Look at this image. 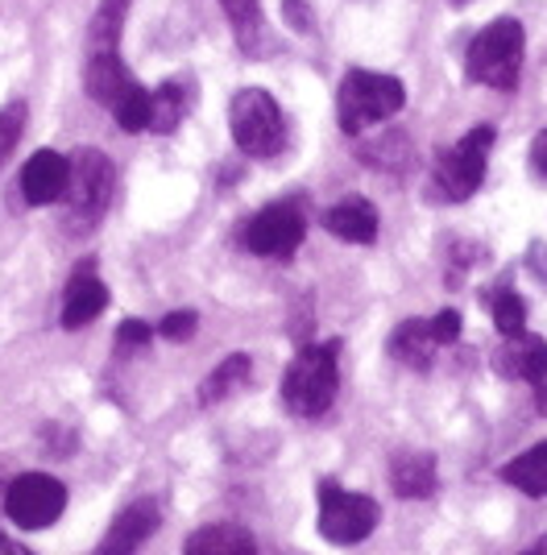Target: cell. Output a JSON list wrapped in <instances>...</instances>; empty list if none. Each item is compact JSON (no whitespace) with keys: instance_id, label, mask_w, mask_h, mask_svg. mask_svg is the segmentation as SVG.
<instances>
[{"instance_id":"83f0119b","label":"cell","mask_w":547,"mask_h":555,"mask_svg":"<svg viewBox=\"0 0 547 555\" xmlns=\"http://www.w3.org/2000/svg\"><path fill=\"white\" fill-rule=\"evenodd\" d=\"M195 324H200L195 311H170V315L158 324V336H166V340H191Z\"/></svg>"},{"instance_id":"d6a6232c","label":"cell","mask_w":547,"mask_h":555,"mask_svg":"<svg viewBox=\"0 0 547 555\" xmlns=\"http://www.w3.org/2000/svg\"><path fill=\"white\" fill-rule=\"evenodd\" d=\"M287 17L295 22V29H307V9H303V0H287Z\"/></svg>"},{"instance_id":"6da1fadb","label":"cell","mask_w":547,"mask_h":555,"mask_svg":"<svg viewBox=\"0 0 547 555\" xmlns=\"http://www.w3.org/2000/svg\"><path fill=\"white\" fill-rule=\"evenodd\" d=\"M336 345H307L282 373V406L298 418H319L341 390V370H336Z\"/></svg>"},{"instance_id":"5bb4252c","label":"cell","mask_w":547,"mask_h":555,"mask_svg":"<svg viewBox=\"0 0 547 555\" xmlns=\"http://www.w3.org/2000/svg\"><path fill=\"white\" fill-rule=\"evenodd\" d=\"M323 224H328L332 236H341L348 245H369V241L378 236V211H373V204L361 199V195H348L336 208H328Z\"/></svg>"},{"instance_id":"603a6c76","label":"cell","mask_w":547,"mask_h":555,"mask_svg":"<svg viewBox=\"0 0 547 555\" xmlns=\"http://www.w3.org/2000/svg\"><path fill=\"white\" fill-rule=\"evenodd\" d=\"M150 104H154V92H145L141 83H125V92L116 95L113 104V116L116 125L125 129V133H141V129H150Z\"/></svg>"},{"instance_id":"ffe728a7","label":"cell","mask_w":547,"mask_h":555,"mask_svg":"<svg viewBox=\"0 0 547 555\" xmlns=\"http://www.w3.org/2000/svg\"><path fill=\"white\" fill-rule=\"evenodd\" d=\"M129 4L133 0H100V9H96L88 29V54H113L116 38L125 29V17H129Z\"/></svg>"},{"instance_id":"1f68e13d","label":"cell","mask_w":547,"mask_h":555,"mask_svg":"<svg viewBox=\"0 0 547 555\" xmlns=\"http://www.w3.org/2000/svg\"><path fill=\"white\" fill-rule=\"evenodd\" d=\"M531 270H535L539 282H547V245H535V249H531Z\"/></svg>"},{"instance_id":"52a82bcc","label":"cell","mask_w":547,"mask_h":555,"mask_svg":"<svg viewBox=\"0 0 547 555\" xmlns=\"http://www.w3.org/2000/svg\"><path fill=\"white\" fill-rule=\"evenodd\" d=\"M489 150H494V129L489 125H478L473 133H465L453 150L440 154V163H435V191L444 199H453V204L478 195V186L485 183Z\"/></svg>"},{"instance_id":"e0dca14e","label":"cell","mask_w":547,"mask_h":555,"mask_svg":"<svg viewBox=\"0 0 547 555\" xmlns=\"http://www.w3.org/2000/svg\"><path fill=\"white\" fill-rule=\"evenodd\" d=\"M125 83H129V70H125V63H120V50H113V54H88L84 88H88L91 100L116 104V95L125 92Z\"/></svg>"},{"instance_id":"3957f363","label":"cell","mask_w":547,"mask_h":555,"mask_svg":"<svg viewBox=\"0 0 547 555\" xmlns=\"http://www.w3.org/2000/svg\"><path fill=\"white\" fill-rule=\"evenodd\" d=\"M407 104V88L394 75L378 70H348L336 92V120L348 138H361L365 129L382 125Z\"/></svg>"},{"instance_id":"7a4b0ae2","label":"cell","mask_w":547,"mask_h":555,"mask_svg":"<svg viewBox=\"0 0 547 555\" xmlns=\"http://www.w3.org/2000/svg\"><path fill=\"white\" fill-rule=\"evenodd\" d=\"M113 163L100 150H79L71 158V179L67 191H63V224H67V232L84 236V232L96 229L104 220L109 204H113Z\"/></svg>"},{"instance_id":"f1b7e54d","label":"cell","mask_w":547,"mask_h":555,"mask_svg":"<svg viewBox=\"0 0 547 555\" xmlns=\"http://www.w3.org/2000/svg\"><path fill=\"white\" fill-rule=\"evenodd\" d=\"M150 336H154V327L141 324V320H129V324H120V332H116V348H120V352H125V348H141Z\"/></svg>"},{"instance_id":"5b68a950","label":"cell","mask_w":547,"mask_h":555,"mask_svg":"<svg viewBox=\"0 0 547 555\" xmlns=\"http://www.w3.org/2000/svg\"><path fill=\"white\" fill-rule=\"evenodd\" d=\"M228 125H232L237 145H241L250 158H274V154L287 145V125H282V113H278L274 95L262 92V88H245V92H237L232 108H228Z\"/></svg>"},{"instance_id":"8fae6325","label":"cell","mask_w":547,"mask_h":555,"mask_svg":"<svg viewBox=\"0 0 547 555\" xmlns=\"http://www.w3.org/2000/svg\"><path fill=\"white\" fill-rule=\"evenodd\" d=\"M71 179V158L54 154V150H38L29 163L22 166V195L29 208H46L59 204Z\"/></svg>"},{"instance_id":"8d00e7d4","label":"cell","mask_w":547,"mask_h":555,"mask_svg":"<svg viewBox=\"0 0 547 555\" xmlns=\"http://www.w3.org/2000/svg\"><path fill=\"white\" fill-rule=\"evenodd\" d=\"M453 4H469V0H453Z\"/></svg>"},{"instance_id":"2e32d148","label":"cell","mask_w":547,"mask_h":555,"mask_svg":"<svg viewBox=\"0 0 547 555\" xmlns=\"http://www.w3.org/2000/svg\"><path fill=\"white\" fill-rule=\"evenodd\" d=\"M435 348H440V340H435L432 332V320H407V324L394 327V336H390V357L410 365V370H428Z\"/></svg>"},{"instance_id":"ac0fdd59","label":"cell","mask_w":547,"mask_h":555,"mask_svg":"<svg viewBox=\"0 0 547 555\" xmlns=\"http://www.w3.org/2000/svg\"><path fill=\"white\" fill-rule=\"evenodd\" d=\"M225 4V17L237 29V42L245 54H266V17H262V0H220Z\"/></svg>"},{"instance_id":"9c48e42d","label":"cell","mask_w":547,"mask_h":555,"mask_svg":"<svg viewBox=\"0 0 547 555\" xmlns=\"http://www.w3.org/2000/svg\"><path fill=\"white\" fill-rule=\"evenodd\" d=\"M303 211L298 204H270L266 211H257L245 229V249L257 257H287L298 249L303 241Z\"/></svg>"},{"instance_id":"4316f807","label":"cell","mask_w":547,"mask_h":555,"mask_svg":"<svg viewBox=\"0 0 547 555\" xmlns=\"http://www.w3.org/2000/svg\"><path fill=\"white\" fill-rule=\"evenodd\" d=\"M22 129H25V104H4L0 108V166L9 163V154L17 150Z\"/></svg>"},{"instance_id":"d590c367","label":"cell","mask_w":547,"mask_h":555,"mask_svg":"<svg viewBox=\"0 0 547 555\" xmlns=\"http://www.w3.org/2000/svg\"><path fill=\"white\" fill-rule=\"evenodd\" d=\"M526 555H547V539H544V543H539V547H531V552H526Z\"/></svg>"},{"instance_id":"ba28073f","label":"cell","mask_w":547,"mask_h":555,"mask_svg":"<svg viewBox=\"0 0 547 555\" xmlns=\"http://www.w3.org/2000/svg\"><path fill=\"white\" fill-rule=\"evenodd\" d=\"M67 509V486L50 473H22L17 481L4 489V514L22 527V531H42L54 527Z\"/></svg>"},{"instance_id":"7c38bea8","label":"cell","mask_w":547,"mask_h":555,"mask_svg":"<svg viewBox=\"0 0 547 555\" xmlns=\"http://www.w3.org/2000/svg\"><path fill=\"white\" fill-rule=\"evenodd\" d=\"M109 307V286L96 278L91 261H84L67 282V295H63V327H88L91 320H100V311Z\"/></svg>"},{"instance_id":"d4e9b609","label":"cell","mask_w":547,"mask_h":555,"mask_svg":"<svg viewBox=\"0 0 547 555\" xmlns=\"http://www.w3.org/2000/svg\"><path fill=\"white\" fill-rule=\"evenodd\" d=\"M365 163L369 166H398V163H407V138L403 133H382V138H373V145H361L357 150Z\"/></svg>"},{"instance_id":"4dcf8cb0","label":"cell","mask_w":547,"mask_h":555,"mask_svg":"<svg viewBox=\"0 0 547 555\" xmlns=\"http://www.w3.org/2000/svg\"><path fill=\"white\" fill-rule=\"evenodd\" d=\"M531 166H535L539 179H547V129L535 133V141H531Z\"/></svg>"},{"instance_id":"cb8c5ba5","label":"cell","mask_w":547,"mask_h":555,"mask_svg":"<svg viewBox=\"0 0 547 555\" xmlns=\"http://www.w3.org/2000/svg\"><path fill=\"white\" fill-rule=\"evenodd\" d=\"M182 116H187V95H182V88L170 79V83H162L158 92H154V104H150V129H154V133H170V129H179Z\"/></svg>"},{"instance_id":"8992f818","label":"cell","mask_w":547,"mask_h":555,"mask_svg":"<svg viewBox=\"0 0 547 555\" xmlns=\"http://www.w3.org/2000/svg\"><path fill=\"white\" fill-rule=\"evenodd\" d=\"M382 509L369 493H348V489L323 481L319 486V534L336 547H353L365 543L373 527H378Z\"/></svg>"},{"instance_id":"f546056e","label":"cell","mask_w":547,"mask_h":555,"mask_svg":"<svg viewBox=\"0 0 547 555\" xmlns=\"http://www.w3.org/2000/svg\"><path fill=\"white\" fill-rule=\"evenodd\" d=\"M432 332H435V340H440V345H453L456 336H460V315H456L453 307H448V311H440V315L432 320Z\"/></svg>"},{"instance_id":"e575fe53","label":"cell","mask_w":547,"mask_h":555,"mask_svg":"<svg viewBox=\"0 0 547 555\" xmlns=\"http://www.w3.org/2000/svg\"><path fill=\"white\" fill-rule=\"evenodd\" d=\"M535 411L547 418V377L544 382H535Z\"/></svg>"},{"instance_id":"d6986e66","label":"cell","mask_w":547,"mask_h":555,"mask_svg":"<svg viewBox=\"0 0 547 555\" xmlns=\"http://www.w3.org/2000/svg\"><path fill=\"white\" fill-rule=\"evenodd\" d=\"M390 481L398 498H428L435 489V461L428 452H407L390 468Z\"/></svg>"},{"instance_id":"484cf974","label":"cell","mask_w":547,"mask_h":555,"mask_svg":"<svg viewBox=\"0 0 547 555\" xmlns=\"http://www.w3.org/2000/svg\"><path fill=\"white\" fill-rule=\"evenodd\" d=\"M489 311H494V324H498V332H506V336H514V332H523L526 302L519 299L514 291H498V295L489 299Z\"/></svg>"},{"instance_id":"30bf717a","label":"cell","mask_w":547,"mask_h":555,"mask_svg":"<svg viewBox=\"0 0 547 555\" xmlns=\"http://www.w3.org/2000/svg\"><path fill=\"white\" fill-rule=\"evenodd\" d=\"M158 522H162L158 502H154V498H137V502H129V506L113 518V527L100 539L96 555H137L150 543V534L158 531Z\"/></svg>"},{"instance_id":"7402d4cb","label":"cell","mask_w":547,"mask_h":555,"mask_svg":"<svg viewBox=\"0 0 547 555\" xmlns=\"http://www.w3.org/2000/svg\"><path fill=\"white\" fill-rule=\"evenodd\" d=\"M250 373H253L250 357L237 352V357H228V361H220V365L212 370V377L204 382L200 398H204V402H225V398H232L237 390L250 386Z\"/></svg>"},{"instance_id":"4fadbf2b","label":"cell","mask_w":547,"mask_h":555,"mask_svg":"<svg viewBox=\"0 0 547 555\" xmlns=\"http://www.w3.org/2000/svg\"><path fill=\"white\" fill-rule=\"evenodd\" d=\"M498 370L506 373V377H519V382H544L547 340L544 336H531V332L506 336V345H501V352H498Z\"/></svg>"},{"instance_id":"44dd1931","label":"cell","mask_w":547,"mask_h":555,"mask_svg":"<svg viewBox=\"0 0 547 555\" xmlns=\"http://www.w3.org/2000/svg\"><path fill=\"white\" fill-rule=\"evenodd\" d=\"M501 477H506V486L523 489L531 498H544L547 493V443H535L531 452L514 456V461L501 468Z\"/></svg>"},{"instance_id":"277c9868","label":"cell","mask_w":547,"mask_h":555,"mask_svg":"<svg viewBox=\"0 0 547 555\" xmlns=\"http://www.w3.org/2000/svg\"><path fill=\"white\" fill-rule=\"evenodd\" d=\"M465 67H469L473 83L510 92L519 83V70H523V25L514 17H498L494 25H485L469 47Z\"/></svg>"},{"instance_id":"9a60e30c","label":"cell","mask_w":547,"mask_h":555,"mask_svg":"<svg viewBox=\"0 0 547 555\" xmlns=\"http://www.w3.org/2000/svg\"><path fill=\"white\" fill-rule=\"evenodd\" d=\"M182 555H257V543L245 527H232V522H212L200 527L195 534H187Z\"/></svg>"},{"instance_id":"836d02e7","label":"cell","mask_w":547,"mask_h":555,"mask_svg":"<svg viewBox=\"0 0 547 555\" xmlns=\"http://www.w3.org/2000/svg\"><path fill=\"white\" fill-rule=\"evenodd\" d=\"M0 555H34L29 547H22L17 539H9V534H0Z\"/></svg>"}]
</instances>
